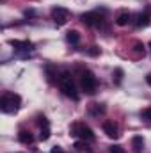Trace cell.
I'll return each instance as SVG.
<instances>
[{
	"label": "cell",
	"instance_id": "cell-20",
	"mask_svg": "<svg viewBox=\"0 0 151 153\" xmlns=\"http://www.w3.org/2000/svg\"><path fill=\"white\" fill-rule=\"evenodd\" d=\"M142 119H146V121H151V107H148V109H144L142 111Z\"/></svg>",
	"mask_w": 151,
	"mask_h": 153
},
{
	"label": "cell",
	"instance_id": "cell-22",
	"mask_svg": "<svg viewBox=\"0 0 151 153\" xmlns=\"http://www.w3.org/2000/svg\"><path fill=\"white\" fill-rule=\"evenodd\" d=\"M89 53H91V55H98V53H100V48H98V46H91Z\"/></svg>",
	"mask_w": 151,
	"mask_h": 153
},
{
	"label": "cell",
	"instance_id": "cell-9",
	"mask_svg": "<svg viewBox=\"0 0 151 153\" xmlns=\"http://www.w3.org/2000/svg\"><path fill=\"white\" fill-rule=\"evenodd\" d=\"M132 22V14L128 13V11H123V13H119L117 16H115V23L119 25V27H124V25H128Z\"/></svg>",
	"mask_w": 151,
	"mask_h": 153
},
{
	"label": "cell",
	"instance_id": "cell-6",
	"mask_svg": "<svg viewBox=\"0 0 151 153\" xmlns=\"http://www.w3.org/2000/svg\"><path fill=\"white\" fill-rule=\"evenodd\" d=\"M52 18L57 25H64L70 20V11L66 7H53L52 9Z\"/></svg>",
	"mask_w": 151,
	"mask_h": 153
},
{
	"label": "cell",
	"instance_id": "cell-23",
	"mask_svg": "<svg viewBox=\"0 0 151 153\" xmlns=\"http://www.w3.org/2000/svg\"><path fill=\"white\" fill-rule=\"evenodd\" d=\"M50 153H64V150H62L61 146H53V148L50 150Z\"/></svg>",
	"mask_w": 151,
	"mask_h": 153
},
{
	"label": "cell",
	"instance_id": "cell-1",
	"mask_svg": "<svg viewBox=\"0 0 151 153\" xmlns=\"http://www.w3.org/2000/svg\"><path fill=\"white\" fill-rule=\"evenodd\" d=\"M20 105H21V98L20 94L16 93H4L2 98H0V109L5 112V114H14L20 111Z\"/></svg>",
	"mask_w": 151,
	"mask_h": 153
},
{
	"label": "cell",
	"instance_id": "cell-16",
	"mask_svg": "<svg viewBox=\"0 0 151 153\" xmlns=\"http://www.w3.org/2000/svg\"><path fill=\"white\" fill-rule=\"evenodd\" d=\"M39 139H41V141H48V139H50V126H44V128H41Z\"/></svg>",
	"mask_w": 151,
	"mask_h": 153
},
{
	"label": "cell",
	"instance_id": "cell-15",
	"mask_svg": "<svg viewBox=\"0 0 151 153\" xmlns=\"http://www.w3.org/2000/svg\"><path fill=\"white\" fill-rule=\"evenodd\" d=\"M112 80H114V84H115V85H119V84H121V80H123V70H121V68H117V70L114 71Z\"/></svg>",
	"mask_w": 151,
	"mask_h": 153
},
{
	"label": "cell",
	"instance_id": "cell-10",
	"mask_svg": "<svg viewBox=\"0 0 151 153\" xmlns=\"http://www.w3.org/2000/svg\"><path fill=\"white\" fill-rule=\"evenodd\" d=\"M150 22H151V11H146V13H141V14L137 16L135 25H137V27H148Z\"/></svg>",
	"mask_w": 151,
	"mask_h": 153
},
{
	"label": "cell",
	"instance_id": "cell-19",
	"mask_svg": "<svg viewBox=\"0 0 151 153\" xmlns=\"http://www.w3.org/2000/svg\"><path fill=\"white\" fill-rule=\"evenodd\" d=\"M133 46H135V52H137V53H142V55L146 53V50H144V45H142V43H139V41H137Z\"/></svg>",
	"mask_w": 151,
	"mask_h": 153
},
{
	"label": "cell",
	"instance_id": "cell-24",
	"mask_svg": "<svg viewBox=\"0 0 151 153\" xmlns=\"http://www.w3.org/2000/svg\"><path fill=\"white\" fill-rule=\"evenodd\" d=\"M146 80H148V84L151 85V75H148V76H146Z\"/></svg>",
	"mask_w": 151,
	"mask_h": 153
},
{
	"label": "cell",
	"instance_id": "cell-2",
	"mask_svg": "<svg viewBox=\"0 0 151 153\" xmlns=\"http://www.w3.org/2000/svg\"><path fill=\"white\" fill-rule=\"evenodd\" d=\"M59 87H61V91L68 96V98H71V100H78V91H76V85L75 82H73V78H71V75L70 73H62V75L59 76Z\"/></svg>",
	"mask_w": 151,
	"mask_h": 153
},
{
	"label": "cell",
	"instance_id": "cell-5",
	"mask_svg": "<svg viewBox=\"0 0 151 153\" xmlns=\"http://www.w3.org/2000/svg\"><path fill=\"white\" fill-rule=\"evenodd\" d=\"M82 22H84L85 25H89V27H101L103 22H105V18H103L100 13L93 11V13H85V14H82Z\"/></svg>",
	"mask_w": 151,
	"mask_h": 153
},
{
	"label": "cell",
	"instance_id": "cell-14",
	"mask_svg": "<svg viewBox=\"0 0 151 153\" xmlns=\"http://www.w3.org/2000/svg\"><path fill=\"white\" fill-rule=\"evenodd\" d=\"M66 39H68V43H71V45H78V43H80V34H78V30H70L68 36H66Z\"/></svg>",
	"mask_w": 151,
	"mask_h": 153
},
{
	"label": "cell",
	"instance_id": "cell-18",
	"mask_svg": "<svg viewBox=\"0 0 151 153\" xmlns=\"http://www.w3.org/2000/svg\"><path fill=\"white\" fill-rule=\"evenodd\" d=\"M110 153H126L124 152V148L123 146H119V144H114V146H110V150H109Z\"/></svg>",
	"mask_w": 151,
	"mask_h": 153
},
{
	"label": "cell",
	"instance_id": "cell-8",
	"mask_svg": "<svg viewBox=\"0 0 151 153\" xmlns=\"http://www.w3.org/2000/svg\"><path fill=\"white\" fill-rule=\"evenodd\" d=\"M103 132H105L110 139L119 137V130H117V125H115L114 121H105V123H103Z\"/></svg>",
	"mask_w": 151,
	"mask_h": 153
},
{
	"label": "cell",
	"instance_id": "cell-12",
	"mask_svg": "<svg viewBox=\"0 0 151 153\" xmlns=\"http://www.w3.org/2000/svg\"><path fill=\"white\" fill-rule=\"evenodd\" d=\"M132 148H133V153H142V150H144V139L141 135H135L132 139Z\"/></svg>",
	"mask_w": 151,
	"mask_h": 153
},
{
	"label": "cell",
	"instance_id": "cell-3",
	"mask_svg": "<svg viewBox=\"0 0 151 153\" xmlns=\"http://www.w3.org/2000/svg\"><path fill=\"white\" fill-rule=\"evenodd\" d=\"M96 85H98V82H96V76H94L93 71L84 70V71L80 73V87H82L87 94H94V93H96Z\"/></svg>",
	"mask_w": 151,
	"mask_h": 153
},
{
	"label": "cell",
	"instance_id": "cell-21",
	"mask_svg": "<svg viewBox=\"0 0 151 153\" xmlns=\"http://www.w3.org/2000/svg\"><path fill=\"white\" fill-rule=\"evenodd\" d=\"M75 148L78 150V152H82V150L87 148V144H85V141H78V143H75Z\"/></svg>",
	"mask_w": 151,
	"mask_h": 153
},
{
	"label": "cell",
	"instance_id": "cell-13",
	"mask_svg": "<svg viewBox=\"0 0 151 153\" xmlns=\"http://www.w3.org/2000/svg\"><path fill=\"white\" fill-rule=\"evenodd\" d=\"M18 141H20L21 144H30V143L34 141V135H32L29 130H20V134H18Z\"/></svg>",
	"mask_w": 151,
	"mask_h": 153
},
{
	"label": "cell",
	"instance_id": "cell-11",
	"mask_svg": "<svg viewBox=\"0 0 151 153\" xmlns=\"http://www.w3.org/2000/svg\"><path fill=\"white\" fill-rule=\"evenodd\" d=\"M89 112H91L93 117H100V116L105 114V105H103V103H91Z\"/></svg>",
	"mask_w": 151,
	"mask_h": 153
},
{
	"label": "cell",
	"instance_id": "cell-17",
	"mask_svg": "<svg viewBox=\"0 0 151 153\" xmlns=\"http://www.w3.org/2000/svg\"><path fill=\"white\" fill-rule=\"evenodd\" d=\"M38 125H39V128H44V126H50V123H48V119H46L44 116H38Z\"/></svg>",
	"mask_w": 151,
	"mask_h": 153
},
{
	"label": "cell",
	"instance_id": "cell-7",
	"mask_svg": "<svg viewBox=\"0 0 151 153\" xmlns=\"http://www.w3.org/2000/svg\"><path fill=\"white\" fill-rule=\"evenodd\" d=\"M9 45H11L14 50H18V52H29V50H32V43H30V41H18V39H11V41H9Z\"/></svg>",
	"mask_w": 151,
	"mask_h": 153
},
{
	"label": "cell",
	"instance_id": "cell-4",
	"mask_svg": "<svg viewBox=\"0 0 151 153\" xmlns=\"http://www.w3.org/2000/svg\"><path fill=\"white\" fill-rule=\"evenodd\" d=\"M71 135L73 137H78L80 141H85V143L94 141V134H93V130L85 123H75L71 126Z\"/></svg>",
	"mask_w": 151,
	"mask_h": 153
}]
</instances>
